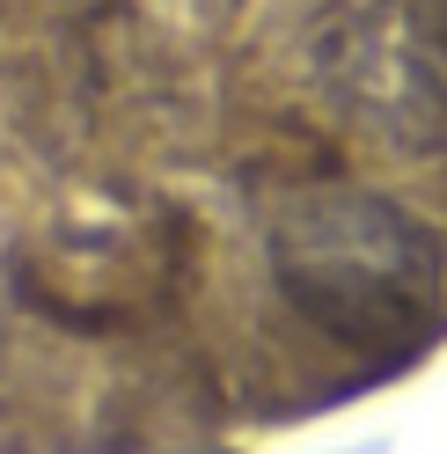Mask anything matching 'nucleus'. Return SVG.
I'll return each mask as SVG.
<instances>
[{
  "instance_id": "f257e3e1",
  "label": "nucleus",
  "mask_w": 447,
  "mask_h": 454,
  "mask_svg": "<svg viewBox=\"0 0 447 454\" xmlns=\"http://www.w3.org/2000/svg\"><path fill=\"white\" fill-rule=\"evenodd\" d=\"M271 278L338 345H418L447 323V242L396 198L323 184L278 206Z\"/></svg>"
},
{
  "instance_id": "f03ea898",
  "label": "nucleus",
  "mask_w": 447,
  "mask_h": 454,
  "mask_svg": "<svg viewBox=\"0 0 447 454\" xmlns=\"http://www.w3.org/2000/svg\"><path fill=\"white\" fill-rule=\"evenodd\" d=\"M309 74L352 132L447 154V0H323Z\"/></svg>"
}]
</instances>
